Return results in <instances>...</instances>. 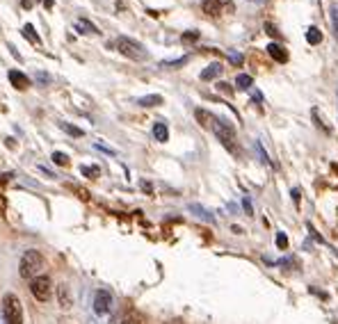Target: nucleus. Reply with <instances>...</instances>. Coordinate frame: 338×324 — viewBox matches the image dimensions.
<instances>
[{
  "instance_id": "4468645a",
  "label": "nucleus",
  "mask_w": 338,
  "mask_h": 324,
  "mask_svg": "<svg viewBox=\"0 0 338 324\" xmlns=\"http://www.w3.org/2000/svg\"><path fill=\"white\" fill-rule=\"evenodd\" d=\"M121 324H146V319H144V315H142L140 310H128V315L123 317Z\"/></svg>"
},
{
  "instance_id": "f8f14e48",
  "label": "nucleus",
  "mask_w": 338,
  "mask_h": 324,
  "mask_svg": "<svg viewBox=\"0 0 338 324\" xmlns=\"http://www.w3.org/2000/svg\"><path fill=\"white\" fill-rule=\"evenodd\" d=\"M190 212H196V217H199V219H204V222L215 224V217L208 212V210L204 208V205H199V203H190Z\"/></svg>"
},
{
  "instance_id": "a878e982",
  "label": "nucleus",
  "mask_w": 338,
  "mask_h": 324,
  "mask_svg": "<svg viewBox=\"0 0 338 324\" xmlns=\"http://www.w3.org/2000/svg\"><path fill=\"white\" fill-rule=\"evenodd\" d=\"M277 246H279V249H286V246H288V237L283 235V233H279V235H277Z\"/></svg>"
},
{
  "instance_id": "f257e3e1",
  "label": "nucleus",
  "mask_w": 338,
  "mask_h": 324,
  "mask_svg": "<svg viewBox=\"0 0 338 324\" xmlns=\"http://www.w3.org/2000/svg\"><path fill=\"white\" fill-rule=\"evenodd\" d=\"M44 265H46V260H44V256H41L39 251L27 249L25 254L21 256V265H18V269H21V276L23 278L32 281V278L39 276V272L44 269Z\"/></svg>"
},
{
  "instance_id": "a211bd4d",
  "label": "nucleus",
  "mask_w": 338,
  "mask_h": 324,
  "mask_svg": "<svg viewBox=\"0 0 338 324\" xmlns=\"http://www.w3.org/2000/svg\"><path fill=\"white\" fill-rule=\"evenodd\" d=\"M235 85H238V89H249V87L254 85V80H251V76H247V73H240V76L235 78Z\"/></svg>"
},
{
  "instance_id": "9d476101",
  "label": "nucleus",
  "mask_w": 338,
  "mask_h": 324,
  "mask_svg": "<svg viewBox=\"0 0 338 324\" xmlns=\"http://www.w3.org/2000/svg\"><path fill=\"white\" fill-rule=\"evenodd\" d=\"M76 30L82 32V34H96V32H98V27H96L91 21H87V18H78V21H76Z\"/></svg>"
},
{
  "instance_id": "473e14b6",
  "label": "nucleus",
  "mask_w": 338,
  "mask_h": 324,
  "mask_svg": "<svg viewBox=\"0 0 338 324\" xmlns=\"http://www.w3.org/2000/svg\"><path fill=\"white\" fill-rule=\"evenodd\" d=\"M251 3H263V0H251Z\"/></svg>"
},
{
  "instance_id": "4be33fe9",
  "label": "nucleus",
  "mask_w": 338,
  "mask_h": 324,
  "mask_svg": "<svg viewBox=\"0 0 338 324\" xmlns=\"http://www.w3.org/2000/svg\"><path fill=\"white\" fill-rule=\"evenodd\" d=\"M23 34H25V37H27V39H30V41H32V44H41V39H39V37H37V32H35V27H32V25H30V23H27V25H25V27H23Z\"/></svg>"
},
{
  "instance_id": "cd10ccee",
  "label": "nucleus",
  "mask_w": 338,
  "mask_h": 324,
  "mask_svg": "<svg viewBox=\"0 0 338 324\" xmlns=\"http://www.w3.org/2000/svg\"><path fill=\"white\" fill-rule=\"evenodd\" d=\"M199 39V32H187V34H183V41H194Z\"/></svg>"
},
{
  "instance_id": "72a5a7b5",
  "label": "nucleus",
  "mask_w": 338,
  "mask_h": 324,
  "mask_svg": "<svg viewBox=\"0 0 338 324\" xmlns=\"http://www.w3.org/2000/svg\"><path fill=\"white\" fill-rule=\"evenodd\" d=\"M0 324H5V322H3V319H0Z\"/></svg>"
},
{
  "instance_id": "c756f323",
  "label": "nucleus",
  "mask_w": 338,
  "mask_h": 324,
  "mask_svg": "<svg viewBox=\"0 0 338 324\" xmlns=\"http://www.w3.org/2000/svg\"><path fill=\"white\" fill-rule=\"evenodd\" d=\"M245 210H247V214H251V203H249V199H245Z\"/></svg>"
},
{
  "instance_id": "bb28decb",
  "label": "nucleus",
  "mask_w": 338,
  "mask_h": 324,
  "mask_svg": "<svg viewBox=\"0 0 338 324\" xmlns=\"http://www.w3.org/2000/svg\"><path fill=\"white\" fill-rule=\"evenodd\" d=\"M187 62V57H181V59H174V62H162V66H183Z\"/></svg>"
},
{
  "instance_id": "7c9ffc66",
  "label": "nucleus",
  "mask_w": 338,
  "mask_h": 324,
  "mask_svg": "<svg viewBox=\"0 0 338 324\" xmlns=\"http://www.w3.org/2000/svg\"><path fill=\"white\" fill-rule=\"evenodd\" d=\"M44 5H46V7H48V9H50V7H53V0H46V3H44Z\"/></svg>"
},
{
  "instance_id": "c85d7f7f",
  "label": "nucleus",
  "mask_w": 338,
  "mask_h": 324,
  "mask_svg": "<svg viewBox=\"0 0 338 324\" xmlns=\"http://www.w3.org/2000/svg\"><path fill=\"white\" fill-rule=\"evenodd\" d=\"M228 57H231L233 64H242V55H240V53H231Z\"/></svg>"
},
{
  "instance_id": "9b49d317",
  "label": "nucleus",
  "mask_w": 338,
  "mask_h": 324,
  "mask_svg": "<svg viewBox=\"0 0 338 324\" xmlns=\"http://www.w3.org/2000/svg\"><path fill=\"white\" fill-rule=\"evenodd\" d=\"M137 105H142V107H155V105H162V96L160 94L142 96V98H137Z\"/></svg>"
},
{
  "instance_id": "423d86ee",
  "label": "nucleus",
  "mask_w": 338,
  "mask_h": 324,
  "mask_svg": "<svg viewBox=\"0 0 338 324\" xmlns=\"http://www.w3.org/2000/svg\"><path fill=\"white\" fill-rule=\"evenodd\" d=\"M110 306H112V295H110L108 290H96V295H94V313L96 315L110 313Z\"/></svg>"
},
{
  "instance_id": "2f4dec72",
  "label": "nucleus",
  "mask_w": 338,
  "mask_h": 324,
  "mask_svg": "<svg viewBox=\"0 0 338 324\" xmlns=\"http://www.w3.org/2000/svg\"><path fill=\"white\" fill-rule=\"evenodd\" d=\"M89 324H96V319H89Z\"/></svg>"
},
{
  "instance_id": "dca6fc26",
  "label": "nucleus",
  "mask_w": 338,
  "mask_h": 324,
  "mask_svg": "<svg viewBox=\"0 0 338 324\" xmlns=\"http://www.w3.org/2000/svg\"><path fill=\"white\" fill-rule=\"evenodd\" d=\"M194 117H196V121H199V123H201V126H204V128H210V123H213L215 114L206 112V110H196V112H194Z\"/></svg>"
},
{
  "instance_id": "2eb2a0df",
  "label": "nucleus",
  "mask_w": 338,
  "mask_h": 324,
  "mask_svg": "<svg viewBox=\"0 0 338 324\" xmlns=\"http://www.w3.org/2000/svg\"><path fill=\"white\" fill-rule=\"evenodd\" d=\"M153 137H155L158 141H167V139H169V130H167V126H164L162 121H158V123L153 126Z\"/></svg>"
},
{
  "instance_id": "20e7f679",
  "label": "nucleus",
  "mask_w": 338,
  "mask_h": 324,
  "mask_svg": "<svg viewBox=\"0 0 338 324\" xmlns=\"http://www.w3.org/2000/svg\"><path fill=\"white\" fill-rule=\"evenodd\" d=\"M117 50L123 55V57L135 59V62H144V59L149 57V53H146L144 46H142L140 41L130 39V37H119V39H117Z\"/></svg>"
},
{
  "instance_id": "39448f33",
  "label": "nucleus",
  "mask_w": 338,
  "mask_h": 324,
  "mask_svg": "<svg viewBox=\"0 0 338 324\" xmlns=\"http://www.w3.org/2000/svg\"><path fill=\"white\" fill-rule=\"evenodd\" d=\"M30 292L37 301H48L50 295H53V287H50V278L48 276H37L30 281Z\"/></svg>"
},
{
  "instance_id": "aec40b11",
  "label": "nucleus",
  "mask_w": 338,
  "mask_h": 324,
  "mask_svg": "<svg viewBox=\"0 0 338 324\" xmlns=\"http://www.w3.org/2000/svg\"><path fill=\"white\" fill-rule=\"evenodd\" d=\"M80 173H82V176H87V178H98L100 176V169L96 167V164H94V167L85 164V167H80Z\"/></svg>"
},
{
  "instance_id": "412c9836",
  "label": "nucleus",
  "mask_w": 338,
  "mask_h": 324,
  "mask_svg": "<svg viewBox=\"0 0 338 324\" xmlns=\"http://www.w3.org/2000/svg\"><path fill=\"white\" fill-rule=\"evenodd\" d=\"M53 162L57 164V167H66V164H69V155L62 153V151H55V153H53Z\"/></svg>"
},
{
  "instance_id": "ddd939ff",
  "label": "nucleus",
  "mask_w": 338,
  "mask_h": 324,
  "mask_svg": "<svg viewBox=\"0 0 338 324\" xmlns=\"http://www.w3.org/2000/svg\"><path fill=\"white\" fill-rule=\"evenodd\" d=\"M222 71H224L222 64H219V62H213L208 68H204V71H201V80H213V78H217Z\"/></svg>"
},
{
  "instance_id": "b1692460",
  "label": "nucleus",
  "mask_w": 338,
  "mask_h": 324,
  "mask_svg": "<svg viewBox=\"0 0 338 324\" xmlns=\"http://www.w3.org/2000/svg\"><path fill=\"white\" fill-rule=\"evenodd\" d=\"M331 25H333V37L338 41V7L331 9Z\"/></svg>"
},
{
  "instance_id": "6ab92c4d",
  "label": "nucleus",
  "mask_w": 338,
  "mask_h": 324,
  "mask_svg": "<svg viewBox=\"0 0 338 324\" xmlns=\"http://www.w3.org/2000/svg\"><path fill=\"white\" fill-rule=\"evenodd\" d=\"M57 295H59V304H62V308H69V306H71V299H69V287L66 285H59L57 287Z\"/></svg>"
},
{
  "instance_id": "1a4fd4ad",
  "label": "nucleus",
  "mask_w": 338,
  "mask_h": 324,
  "mask_svg": "<svg viewBox=\"0 0 338 324\" xmlns=\"http://www.w3.org/2000/svg\"><path fill=\"white\" fill-rule=\"evenodd\" d=\"M267 53H269V57H272L274 62H279V64H286L288 62V53H286V48H283V46L269 44L267 46Z\"/></svg>"
},
{
  "instance_id": "7ed1b4c3",
  "label": "nucleus",
  "mask_w": 338,
  "mask_h": 324,
  "mask_svg": "<svg viewBox=\"0 0 338 324\" xmlns=\"http://www.w3.org/2000/svg\"><path fill=\"white\" fill-rule=\"evenodd\" d=\"M3 322L5 324H23V306L16 295L3 297Z\"/></svg>"
},
{
  "instance_id": "6e6552de",
  "label": "nucleus",
  "mask_w": 338,
  "mask_h": 324,
  "mask_svg": "<svg viewBox=\"0 0 338 324\" xmlns=\"http://www.w3.org/2000/svg\"><path fill=\"white\" fill-rule=\"evenodd\" d=\"M7 78H9V82H12L16 89H21V91H25L27 87H30V78H27L25 73H21V71H14V68H12Z\"/></svg>"
},
{
  "instance_id": "f03ea898",
  "label": "nucleus",
  "mask_w": 338,
  "mask_h": 324,
  "mask_svg": "<svg viewBox=\"0 0 338 324\" xmlns=\"http://www.w3.org/2000/svg\"><path fill=\"white\" fill-rule=\"evenodd\" d=\"M210 130H213L215 135L219 137V141H222V144L226 146L231 153H240V151H238V144H235V130H233V126L228 121L215 117L213 123H210Z\"/></svg>"
},
{
  "instance_id": "f3484780",
  "label": "nucleus",
  "mask_w": 338,
  "mask_h": 324,
  "mask_svg": "<svg viewBox=\"0 0 338 324\" xmlns=\"http://www.w3.org/2000/svg\"><path fill=\"white\" fill-rule=\"evenodd\" d=\"M306 41H309L311 46H318L320 41H322V32H320L318 27H309V32H306Z\"/></svg>"
},
{
  "instance_id": "0eeeda50",
  "label": "nucleus",
  "mask_w": 338,
  "mask_h": 324,
  "mask_svg": "<svg viewBox=\"0 0 338 324\" xmlns=\"http://www.w3.org/2000/svg\"><path fill=\"white\" fill-rule=\"evenodd\" d=\"M222 7H226L228 12L233 9V5L228 0H201V9H204L208 16H219L222 14Z\"/></svg>"
},
{
  "instance_id": "5701e85b",
  "label": "nucleus",
  "mask_w": 338,
  "mask_h": 324,
  "mask_svg": "<svg viewBox=\"0 0 338 324\" xmlns=\"http://www.w3.org/2000/svg\"><path fill=\"white\" fill-rule=\"evenodd\" d=\"M59 128H62V130L64 132H69V135H73V137H82V135H85V132H82L80 130V128H76V126H69V123H59Z\"/></svg>"
},
{
  "instance_id": "393cba45",
  "label": "nucleus",
  "mask_w": 338,
  "mask_h": 324,
  "mask_svg": "<svg viewBox=\"0 0 338 324\" xmlns=\"http://www.w3.org/2000/svg\"><path fill=\"white\" fill-rule=\"evenodd\" d=\"M313 119H315V121H318V126H322V130H324V132H331V128H329L327 123H324V119H320L318 110H313Z\"/></svg>"
}]
</instances>
